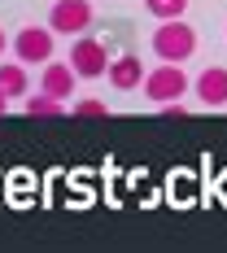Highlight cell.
Here are the masks:
<instances>
[{"label": "cell", "mask_w": 227, "mask_h": 253, "mask_svg": "<svg viewBox=\"0 0 227 253\" xmlns=\"http://www.w3.org/2000/svg\"><path fill=\"white\" fill-rule=\"evenodd\" d=\"M153 52L162 61H188L197 52V31L188 22H179V18H171V22H162L153 31Z\"/></svg>", "instance_id": "6da1fadb"}, {"label": "cell", "mask_w": 227, "mask_h": 253, "mask_svg": "<svg viewBox=\"0 0 227 253\" xmlns=\"http://www.w3.org/2000/svg\"><path fill=\"white\" fill-rule=\"evenodd\" d=\"M188 92V75H183V61H162L157 70H149L144 75V96L157 105H166V101H179Z\"/></svg>", "instance_id": "7a4b0ae2"}, {"label": "cell", "mask_w": 227, "mask_h": 253, "mask_svg": "<svg viewBox=\"0 0 227 253\" xmlns=\"http://www.w3.org/2000/svg\"><path fill=\"white\" fill-rule=\"evenodd\" d=\"M52 26H22L13 35V57L26 66H48L52 61Z\"/></svg>", "instance_id": "3957f363"}, {"label": "cell", "mask_w": 227, "mask_h": 253, "mask_svg": "<svg viewBox=\"0 0 227 253\" xmlns=\"http://www.w3.org/2000/svg\"><path fill=\"white\" fill-rule=\"evenodd\" d=\"M48 26L57 35H88V26H92V4H88V0H57L48 9Z\"/></svg>", "instance_id": "277c9868"}, {"label": "cell", "mask_w": 227, "mask_h": 253, "mask_svg": "<svg viewBox=\"0 0 227 253\" xmlns=\"http://www.w3.org/2000/svg\"><path fill=\"white\" fill-rule=\"evenodd\" d=\"M70 66L79 70V79H101V75H109V52H105L101 40L79 35L75 48H70Z\"/></svg>", "instance_id": "5b68a950"}, {"label": "cell", "mask_w": 227, "mask_h": 253, "mask_svg": "<svg viewBox=\"0 0 227 253\" xmlns=\"http://www.w3.org/2000/svg\"><path fill=\"white\" fill-rule=\"evenodd\" d=\"M144 75H149V70L140 66V57H136V52H123V57L109 61V75L105 79H109L118 92H136V87H144Z\"/></svg>", "instance_id": "8992f818"}, {"label": "cell", "mask_w": 227, "mask_h": 253, "mask_svg": "<svg viewBox=\"0 0 227 253\" xmlns=\"http://www.w3.org/2000/svg\"><path fill=\"white\" fill-rule=\"evenodd\" d=\"M197 96H201L205 109H223V105H227V70H223V66L201 70V79H197Z\"/></svg>", "instance_id": "52a82bcc"}, {"label": "cell", "mask_w": 227, "mask_h": 253, "mask_svg": "<svg viewBox=\"0 0 227 253\" xmlns=\"http://www.w3.org/2000/svg\"><path fill=\"white\" fill-rule=\"evenodd\" d=\"M75 83H79V70L75 66H61V61H48V66H44V79H40V87H44L48 96H57V101H70Z\"/></svg>", "instance_id": "ba28073f"}, {"label": "cell", "mask_w": 227, "mask_h": 253, "mask_svg": "<svg viewBox=\"0 0 227 253\" xmlns=\"http://www.w3.org/2000/svg\"><path fill=\"white\" fill-rule=\"evenodd\" d=\"M0 87L9 96H26L31 83H26V61H0Z\"/></svg>", "instance_id": "9c48e42d"}, {"label": "cell", "mask_w": 227, "mask_h": 253, "mask_svg": "<svg viewBox=\"0 0 227 253\" xmlns=\"http://www.w3.org/2000/svg\"><path fill=\"white\" fill-rule=\"evenodd\" d=\"M26 114H31V118H61V114H66V101H57V96H48V92L40 87L35 96H26Z\"/></svg>", "instance_id": "30bf717a"}, {"label": "cell", "mask_w": 227, "mask_h": 253, "mask_svg": "<svg viewBox=\"0 0 227 253\" xmlns=\"http://www.w3.org/2000/svg\"><path fill=\"white\" fill-rule=\"evenodd\" d=\"M144 9H149L153 18H162V22H171V18H183V9H188V0H144Z\"/></svg>", "instance_id": "8fae6325"}, {"label": "cell", "mask_w": 227, "mask_h": 253, "mask_svg": "<svg viewBox=\"0 0 227 253\" xmlns=\"http://www.w3.org/2000/svg\"><path fill=\"white\" fill-rule=\"evenodd\" d=\"M75 114H79V118H105L109 109H105L101 101H79V105H75Z\"/></svg>", "instance_id": "7c38bea8"}, {"label": "cell", "mask_w": 227, "mask_h": 253, "mask_svg": "<svg viewBox=\"0 0 227 253\" xmlns=\"http://www.w3.org/2000/svg\"><path fill=\"white\" fill-rule=\"evenodd\" d=\"M9 101H13V96H9V92H4V87H0V114H4V109H9Z\"/></svg>", "instance_id": "4fadbf2b"}, {"label": "cell", "mask_w": 227, "mask_h": 253, "mask_svg": "<svg viewBox=\"0 0 227 253\" xmlns=\"http://www.w3.org/2000/svg\"><path fill=\"white\" fill-rule=\"evenodd\" d=\"M4 48H9V35H4V31H0V57H4Z\"/></svg>", "instance_id": "5bb4252c"}]
</instances>
